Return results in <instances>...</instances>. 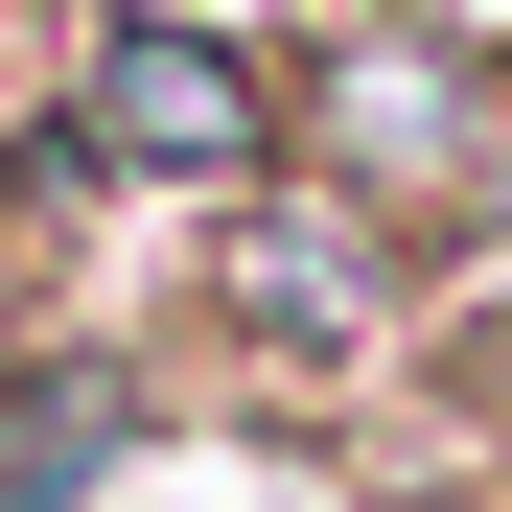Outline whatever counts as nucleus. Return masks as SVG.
I'll return each mask as SVG.
<instances>
[{
	"label": "nucleus",
	"instance_id": "1",
	"mask_svg": "<svg viewBox=\"0 0 512 512\" xmlns=\"http://www.w3.org/2000/svg\"><path fill=\"white\" fill-rule=\"evenodd\" d=\"M70 163H187V187H233V163H280V70L210 47V24H94L70 47Z\"/></svg>",
	"mask_w": 512,
	"mask_h": 512
},
{
	"label": "nucleus",
	"instance_id": "2",
	"mask_svg": "<svg viewBox=\"0 0 512 512\" xmlns=\"http://www.w3.org/2000/svg\"><path fill=\"white\" fill-rule=\"evenodd\" d=\"M117 466H140V373H94V350L0 373V512H70V489H117Z\"/></svg>",
	"mask_w": 512,
	"mask_h": 512
},
{
	"label": "nucleus",
	"instance_id": "3",
	"mask_svg": "<svg viewBox=\"0 0 512 512\" xmlns=\"http://www.w3.org/2000/svg\"><path fill=\"white\" fill-rule=\"evenodd\" d=\"M326 140H350V163H466V94L396 70V47H350V70H326Z\"/></svg>",
	"mask_w": 512,
	"mask_h": 512
}]
</instances>
